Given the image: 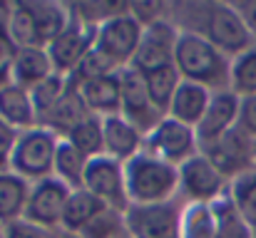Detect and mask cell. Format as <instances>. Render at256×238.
Here are the masks:
<instances>
[{
  "mask_svg": "<svg viewBox=\"0 0 256 238\" xmlns=\"http://www.w3.org/2000/svg\"><path fill=\"white\" fill-rule=\"evenodd\" d=\"M0 119L18 132L38 127V114L32 104V94L12 82L0 84Z\"/></svg>",
  "mask_w": 256,
  "mask_h": 238,
  "instance_id": "cell-19",
  "label": "cell"
},
{
  "mask_svg": "<svg viewBox=\"0 0 256 238\" xmlns=\"http://www.w3.org/2000/svg\"><path fill=\"white\" fill-rule=\"evenodd\" d=\"M202 154L209 159L226 179H229V184L236 179V176H242V174H246V171H252L256 164V142L249 137V134H244L239 127H234L229 134H224L219 142H214V144H209L206 149H202Z\"/></svg>",
  "mask_w": 256,
  "mask_h": 238,
  "instance_id": "cell-12",
  "label": "cell"
},
{
  "mask_svg": "<svg viewBox=\"0 0 256 238\" xmlns=\"http://www.w3.org/2000/svg\"><path fill=\"white\" fill-rule=\"evenodd\" d=\"M70 10H72V17L68 27L48 45V55L52 60L55 75H62V77H68L90 55V50L94 47V32H97L94 25H90L85 17L75 12L72 2H70Z\"/></svg>",
  "mask_w": 256,
  "mask_h": 238,
  "instance_id": "cell-8",
  "label": "cell"
},
{
  "mask_svg": "<svg viewBox=\"0 0 256 238\" xmlns=\"http://www.w3.org/2000/svg\"><path fill=\"white\" fill-rule=\"evenodd\" d=\"M234 10L239 12V17L244 20L252 40L256 42V0H239V2H232Z\"/></svg>",
  "mask_w": 256,
  "mask_h": 238,
  "instance_id": "cell-37",
  "label": "cell"
},
{
  "mask_svg": "<svg viewBox=\"0 0 256 238\" xmlns=\"http://www.w3.org/2000/svg\"><path fill=\"white\" fill-rule=\"evenodd\" d=\"M176 37H179V30L172 25L167 17L147 25L144 32H142L137 55H134V60H132L130 67L134 72H140V75H147V72H154L160 67L174 65Z\"/></svg>",
  "mask_w": 256,
  "mask_h": 238,
  "instance_id": "cell-13",
  "label": "cell"
},
{
  "mask_svg": "<svg viewBox=\"0 0 256 238\" xmlns=\"http://www.w3.org/2000/svg\"><path fill=\"white\" fill-rule=\"evenodd\" d=\"M182 201L174 199L167 204L152 206H130L124 214V229L130 238H179V216Z\"/></svg>",
  "mask_w": 256,
  "mask_h": 238,
  "instance_id": "cell-10",
  "label": "cell"
},
{
  "mask_svg": "<svg viewBox=\"0 0 256 238\" xmlns=\"http://www.w3.org/2000/svg\"><path fill=\"white\" fill-rule=\"evenodd\" d=\"M120 82H122L120 114H122L127 122H132L142 134L152 132V129L162 122V117H167V114H162V112L154 107V102L150 99L144 77H142L140 72H134L132 67H124V70L120 72Z\"/></svg>",
  "mask_w": 256,
  "mask_h": 238,
  "instance_id": "cell-14",
  "label": "cell"
},
{
  "mask_svg": "<svg viewBox=\"0 0 256 238\" xmlns=\"http://www.w3.org/2000/svg\"><path fill=\"white\" fill-rule=\"evenodd\" d=\"M147 154L162 159L172 166H182L184 161L199 154V139L194 127H186L172 117H162V122L144 134V149Z\"/></svg>",
  "mask_w": 256,
  "mask_h": 238,
  "instance_id": "cell-7",
  "label": "cell"
},
{
  "mask_svg": "<svg viewBox=\"0 0 256 238\" xmlns=\"http://www.w3.org/2000/svg\"><path fill=\"white\" fill-rule=\"evenodd\" d=\"M28 196H30V181H25L12 171H2L0 174V224L10 226L22 221Z\"/></svg>",
  "mask_w": 256,
  "mask_h": 238,
  "instance_id": "cell-22",
  "label": "cell"
},
{
  "mask_svg": "<svg viewBox=\"0 0 256 238\" xmlns=\"http://www.w3.org/2000/svg\"><path fill=\"white\" fill-rule=\"evenodd\" d=\"M70 89V82L62 75H52L48 82H42L40 87H35L30 94H32V104H35V114H38V127L50 117V112L60 104V99L68 94Z\"/></svg>",
  "mask_w": 256,
  "mask_h": 238,
  "instance_id": "cell-31",
  "label": "cell"
},
{
  "mask_svg": "<svg viewBox=\"0 0 256 238\" xmlns=\"http://www.w3.org/2000/svg\"><path fill=\"white\" fill-rule=\"evenodd\" d=\"M5 229H8V226H5V224H0V238H5Z\"/></svg>",
  "mask_w": 256,
  "mask_h": 238,
  "instance_id": "cell-40",
  "label": "cell"
},
{
  "mask_svg": "<svg viewBox=\"0 0 256 238\" xmlns=\"http://www.w3.org/2000/svg\"><path fill=\"white\" fill-rule=\"evenodd\" d=\"M5 27L15 47H45L32 2H5Z\"/></svg>",
  "mask_w": 256,
  "mask_h": 238,
  "instance_id": "cell-20",
  "label": "cell"
},
{
  "mask_svg": "<svg viewBox=\"0 0 256 238\" xmlns=\"http://www.w3.org/2000/svg\"><path fill=\"white\" fill-rule=\"evenodd\" d=\"M214 211V238H254V229L244 221V216L239 214V209L234 206V201L226 196L216 199L212 204Z\"/></svg>",
  "mask_w": 256,
  "mask_h": 238,
  "instance_id": "cell-25",
  "label": "cell"
},
{
  "mask_svg": "<svg viewBox=\"0 0 256 238\" xmlns=\"http://www.w3.org/2000/svg\"><path fill=\"white\" fill-rule=\"evenodd\" d=\"M254 238H256V236H254Z\"/></svg>",
  "mask_w": 256,
  "mask_h": 238,
  "instance_id": "cell-43",
  "label": "cell"
},
{
  "mask_svg": "<svg viewBox=\"0 0 256 238\" xmlns=\"http://www.w3.org/2000/svg\"><path fill=\"white\" fill-rule=\"evenodd\" d=\"M112 72H120L110 60H104L94 47L90 50V55H87L85 60L68 75V82L72 84V87H82L85 82H90V79H97V77H104V75H112Z\"/></svg>",
  "mask_w": 256,
  "mask_h": 238,
  "instance_id": "cell-32",
  "label": "cell"
},
{
  "mask_svg": "<svg viewBox=\"0 0 256 238\" xmlns=\"http://www.w3.org/2000/svg\"><path fill=\"white\" fill-rule=\"evenodd\" d=\"M18 137H20V132L0 119V174L10 171V159H12V152H15Z\"/></svg>",
  "mask_w": 256,
  "mask_h": 238,
  "instance_id": "cell-35",
  "label": "cell"
},
{
  "mask_svg": "<svg viewBox=\"0 0 256 238\" xmlns=\"http://www.w3.org/2000/svg\"><path fill=\"white\" fill-rule=\"evenodd\" d=\"M55 75L52 60L48 55V47H18L12 70H10V82L32 92L42 82Z\"/></svg>",
  "mask_w": 256,
  "mask_h": 238,
  "instance_id": "cell-17",
  "label": "cell"
},
{
  "mask_svg": "<svg viewBox=\"0 0 256 238\" xmlns=\"http://www.w3.org/2000/svg\"><path fill=\"white\" fill-rule=\"evenodd\" d=\"M229 194V179L202 152L179 166V201L182 204H214Z\"/></svg>",
  "mask_w": 256,
  "mask_h": 238,
  "instance_id": "cell-6",
  "label": "cell"
},
{
  "mask_svg": "<svg viewBox=\"0 0 256 238\" xmlns=\"http://www.w3.org/2000/svg\"><path fill=\"white\" fill-rule=\"evenodd\" d=\"M48 231L28 224V221H18V224H10L5 229V238H45Z\"/></svg>",
  "mask_w": 256,
  "mask_h": 238,
  "instance_id": "cell-38",
  "label": "cell"
},
{
  "mask_svg": "<svg viewBox=\"0 0 256 238\" xmlns=\"http://www.w3.org/2000/svg\"><path fill=\"white\" fill-rule=\"evenodd\" d=\"M179 238H214L212 204H184L182 206Z\"/></svg>",
  "mask_w": 256,
  "mask_h": 238,
  "instance_id": "cell-26",
  "label": "cell"
},
{
  "mask_svg": "<svg viewBox=\"0 0 256 238\" xmlns=\"http://www.w3.org/2000/svg\"><path fill=\"white\" fill-rule=\"evenodd\" d=\"M68 196H70V189L65 184H60L55 176L30 184V196H28L22 221H28V224H32L42 231L60 229Z\"/></svg>",
  "mask_w": 256,
  "mask_h": 238,
  "instance_id": "cell-11",
  "label": "cell"
},
{
  "mask_svg": "<svg viewBox=\"0 0 256 238\" xmlns=\"http://www.w3.org/2000/svg\"><path fill=\"white\" fill-rule=\"evenodd\" d=\"M45 238H82L80 234H72V231H65V229H55V231H48Z\"/></svg>",
  "mask_w": 256,
  "mask_h": 238,
  "instance_id": "cell-39",
  "label": "cell"
},
{
  "mask_svg": "<svg viewBox=\"0 0 256 238\" xmlns=\"http://www.w3.org/2000/svg\"><path fill=\"white\" fill-rule=\"evenodd\" d=\"M90 159L82 157L70 142L60 139V147H58V154H55V169H52V176L65 184L70 191H78L82 189L85 184V171Z\"/></svg>",
  "mask_w": 256,
  "mask_h": 238,
  "instance_id": "cell-24",
  "label": "cell"
},
{
  "mask_svg": "<svg viewBox=\"0 0 256 238\" xmlns=\"http://www.w3.org/2000/svg\"><path fill=\"white\" fill-rule=\"evenodd\" d=\"M122 238H130V236H122Z\"/></svg>",
  "mask_w": 256,
  "mask_h": 238,
  "instance_id": "cell-41",
  "label": "cell"
},
{
  "mask_svg": "<svg viewBox=\"0 0 256 238\" xmlns=\"http://www.w3.org/2000/svg\"><path fill=\"white\" fill-rule=\"evenodd\" d=\"M254 169H256V164H254Z\"/></svg>",
  "mask_w": 256,
  "mask_h": 238,
  "instance_id": "cell-42",
  "label": "cell"
},
{
  "mask_svg": "<svg viewBox=\"0 0 256 238\" xmlns=\"http://www.w3.org/2000/svg\"><path fill=\"white\" fill-rule=\"evenodd\" d=\"M122 72V70H120ZM120 72L104 75V77L90 79L82 87H75L85 102L87 112L104 119L112 114H120V102H122V82H120Z\"/></svg>",
  "mask_w": 256,
  "mask_h": 238,
  "instance_id": "cell-18",
  "label": "cell"
},
{
  "mask_svg": "<svg viewBox=\"0 0 256 238\" xmlns=\"http://www.w3.org/2000/svg\"><path fill=\"white\" fill-rule=\"evenodd\" d=\"M82 189L117 214H127V209H130V196H127V184H124V164L104 157V154L90 159Z\"/></svg>",
  "mask_w": 256,
  "mask_h": 238,
  "instance_id": "cell-9",
  "label": "cell"
},
{
  "mask_svg": "<svg viewBox=\"0 0 256 238\" xmlns=\"http://www.w3.org/2000/svg\"><path fill=\"white\" fill-rule=\"evenodd\" d=\"M65 142H70L87 159L102 157V119L94 117V114H87L85 119L65 137Z\"/></svg>",
  "mask_w": 256,
  "mask_h": 238,
  "instance_id": "cell-29",
  "label": "cell"
},
{
  "mask_svg": "<svg viewBox=\"0 0 256 238\" xmlns=\"http://www.w3.org/2000/svg\"><path fill=\"white\" fill-rule=\"evenodd\" d=\"M142 32H144V25L130 12V5H127V10H122L97 25L94 50L104 60H110L117 70H124L132 65V60L137 55Z\"/></svg>",
  "mask_w": 256,
  "mask_h": 238,
  "instance_id": "cell-5",
  "label": "cell"
},
{
  "mask_svg": "<svg viewBox=\"0 0 256 238\" xmlns=\"http://www.w3.org/2000/svg\"><path fill=\"white\" fill-rule=\"evenodd\" d=\"M144 149V134L127 122L122 114H112L102 119V154L120 164H127L130 159L142 154Z\"/></svg>",
  "mask_w": 256,
  "mask_h": 238,
  "instance_id": "cell-16",
  "label": "cell"
},
{
  "mask_svg": "<svg viewBox=\"0 0 256 238\" xmlns=\"http://www.w3.org/2000/svg\"><path fill=\"white\" fill-rule=\"evenodd\" d=\"M102 211H107V206H104L100 199H94L90 191H85V189L70 191L68 204H65V214H62V226H60V229L72 231V234H80Z\"/></svg>",
  "mask_w": 256,
  "mask_h": 238,
  "instance_id": "cell-23",
  "label": "cell"
},
{
  "mask_svg": "<svg viewBox=\"0 0 256 238\" xmlns=\"http://www.w3.org/2000/svg\"><path fill=\"white\" fill-rule=\"evenodd\" d=\"M18 47L12 45L8 27H5V2H0V84L10 82V70H12V60H15Z\"/></svg>",
  "mask_w": 256,
  "mask_h": 238,
  "instance_id": "cell-34",
  "label": "cell"
},
{
  "mask_svg": "<svg viewBox=\"0 0 256 238\" xmlns=\"http://www.w3.org/2000/svg\"><path fill=\"white\" fill-rule=\"evenodd\" d=\"M229 199L234 201V206L239 209L244 221L254 229L256 234V169L236 176L229 184Z\"/></svg>",
  "mask_w": 256,
  "mask_h": 238,
  "instance_id": "cell-30",
  "label": "cell"
},
{
  "mask_svg": "<svg viewBox=\"0 0 256 238\" xmlns=\"http://www.w3.org/2000/svg\"><path fill=\"white\" fill-rule=\"evenodd\" d=\"M236 127L256 142V97H244V99H242Z\"/></svg>",
  "mask_w": 256,
  "mask_h": 238,
  "instance_id": "cell-36",
  "label": "cell"
},
{
  "mask_svg": "<svg viewBox=\"0 0 256 238\" xmlns=\"http://www.w3.org/2000/svg\"><path fill=\"white\" fill-rule=\"evenodd\" d=\"M58 147H60V137L45 127H32V129L20 132L12 159H10V171L22 176L30 184L50 179L55 169Z\"/></svg>",
  "mask_w": 256,
  "mask_h": 238,
  "instance_id": "cell-4",
  "label": "cell"
},
{
  "mask_svg": "<svg viewBox=\"0 0 256 238\" xmlns=\"http://www.w3.org/2000/svg\"><path fill=\"white\" fill-rule=\"evenodd\" d=\"M239 107H242V99L232 89H222V92L212 94V102H209L202 122L194 127L196 139H199V152L206 149L209 144L219 142L224 134H229L236 127Z\"/></svg>",
  "mask_w": 256,
  "mask_h": 238,
  "instance_id": "cell-15",
  "label": "cell"
},
{
  "mask_svg": "<svg viewBox=\"0 0 256 238\" xmlns=\"http://www.w3.org/2000/svg\"><path fill=\"white\" fill-rule=\"evenodd\" d=\"M130 206H152L179 199V169L147 152L124 164Z\"/></svg>",
  "mask_w": 256,
  "mask_h": 238,
  "instance_id": "cell-3",
  "label": "cell"
},
{
  "mask_svg": "<svg viewBox=\"0 0 256 238\" xmlns=\"http://www.w3.org/2000/svg\"><path fill=\"white\" fill-rule=\"evenodd\" d=\"M229 89L239 99L256 97V45H252L249 50H244L242 55L232 57Z\"/></svg>",
  "mask_w": 256,
  "mask_h": 238,
  "instance_id": "cell-27",
  "label": "cell"
},
{
  "mask_svg": "<svg viewBox=\"0 0 256 238\" xmlns=\"http://www.w3.org/2000/svg\"><path fill=\"white\" fill-rule=\"evenodd\" d=\"M174 67L184 82L202 84L209 92L229 89L232 57H226L222 50H216L199 35L179 32L174 47Z\"/></svg>",
  "mask_w": 256,
  "mask_h": 238,
  "instance_id": "cell-2",
  "label": "cell"
},
{
  "mask_svg": "<svg viewBox=\"0 0 256 238\" xmlns=\"http://www.w3.org/2000/svg\"><path fill=\"white\" fill-rule=\"evenodd\" d=\"M212 94L214 92H209L206 87L182 79V84L174 92V99H172L170 109H167V117L186 124V127H196L202 122L209 102H212Z\"/></svg>",
  "mask_w": 256,
  "mask_h": 238,
  "instance_id": "cell-21",
  "label": "cell"
},
{
  "mask_svg": "<svg viewBox=\"0 0 256 238\" xmlns=\"http://www.w3.org/2000/svg\"><path fill=\"white\" fill-rule=\"evenodd\" d=\"M167 20L179 32L204 37L226 57L256 45L232 2H167Z\"/></svg>",
  "mask_w": 256,
  "mask_h": 238,
  "instance_id": "cell-1",
  "label": "cell"
},
{
  "mask_svg": "<svg viewBox=\"0 0 256 238\" xmlns=\"http://www.w3.org/2000/svg\"><path fill=\"white\" fill-rule=\"evenodd\" d=\"M142 77H144L150 99L154 102V107H157L162 114H167L172 99H174V92H176V87L182 84V77H179L176 67H174V65H170V67H160V70L147 72V75H142Z\"/></svg>",
  "mask_w": 256,
  "mask_h": 238,
  "instance_id": "cell-28",
  "label": "cell"
},
{
  "mask_svg": "<svg viewBox=\"0 0 256 238\" xmlns=\"http://www.w3.org/2000/svg\"><path fill=\"white\" fill-rule=\"evenodd\" d=\"M82 238H122L127 236V229H124V214H117L112 209L102 211L90 226H85L80 231Z\"/></svg>",
  "mask_w": 256,
  "mask_h": 238,
  "instance_id": "cell-33",
  "label": "cell"
}]
</instances>
